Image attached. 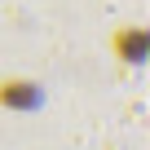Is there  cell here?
Wrapping results in <instances>:
<instances>
[{
    "label": "cell",
    "mask_w": 150,
    "mask_h": 150,
    "mask_svg": "<svg viewBox=\"0 0 150 150\" xmlns=\"http://www.w3.org/2000/svg\"><path fill=\"white\" fill-rule=\"evenodd\" d=\"M40 84H31V80H0V106H13V110H31V106H40Z\"/></svg>",
    "instance_id": "7a4b0ae2"
},
{
    "label": "cell",
    "mask_w": 150,
    "mask_h": 150,
    "mask_svg": "<svg viewBox=\"0 0 150 150\" xmlns=\"http://www.w3.org/2000/svg\"><path fill=\"white\" fill-rule=\"evenodd\" d=\"M110 49H115V57H124L128 66H137L146 57V49H150V31L146 27H124V31H115Z\"/></svg>",
    "instance_id": "6da1fadb"
}]
</instances>
